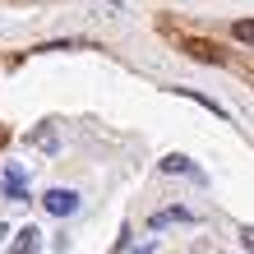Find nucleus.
Instances as JSON below:
<instances>
[{"label": "nucleus", "mask_w": 254, "mask_h": 254, "mask_svg": "<svg viewBox=\"0 0 254 254\" xmlns=\"http://www.w3.org/2000/svg\"><path fill=\"white\" fill-rule=\"evenodd\" d=\"M241 245H245V250L254 254V227H241Z\"/></svg>", "instance_id": "9"}, {"label": "nucleus", "mask_w": 254, "mask_h": 254, "mask_svg": "<svg viewBox=\"0 0 254 254\" xmlns=\"http://www.w3.org/2000/svg\"><path fill=\"white\" fill-rule=\"evenodd\" d=\"M231 37L241 42V47H254V19H236L231 23Z\"/></svg>", "instance_id": "7"}, {"label": "nucleus", "mask_w": 254, "mask_h": 254, "mask_svg": "<svg viewBox=\"0 0 254 254\" xmlns=\"http://www.w3.org/2000/svg\"><path fill=\"white\" fill-rule=\"evenodd\" d=\"M33 143H37V148H56V134H51V125L33 129Z\"/></svg>", "instance_id": "8"}, {"label": "nucleus", "mask_w": 254, "mask_h": 254, "mask_svg": "<svg viewBox=\"0 0 254 254\" xmlns=\"http://www.w3.org/2000/svg\"><path fill=\"white\" fill-rule=\"evenodd\" d=\"M157 167L167 171V176H194V162H190V157H181V153H171V157H162Z\"/></svg>", "instance_id": "6"}, {"label": "nucleus", "mask_w": 254, "mask_h": 254, "mask_svg": "<svg viewBox=\"0 0 254 254\" xmlns=\"http://www.w3.org/2000/svg\"><path fill=\"white\" fill-rule=\"evenodd\" d=\"M176 47H181L185 56H194V61H208V65H227V51H217L208 37H181Z\"/></svg>", "instance_id": "2"}, {"label": "nucleus", "mask_w": 254, "mask_h": 254, "mask_svg": "<svg viewBox=\"0 0 254 254\" xmlns=\"http://www.w3.org/2000/svg\"><path fill=\"white\" fill-rule=\"evenodd\" d=\"M0 190H5V199L23 203V199H28V176H23V167H5V176H0Z\"/></svg>", "instance_id": "3"}, {"label": "nucleus", "mask_w": 254, "mask_h": 254, "mask_svg": "<svg viewBox=\"0 0 254 254\" xmlns=\"http://www.w3.org/2000/svg\"><path fill=\"white\" fill-rule=\"evenodd\" d=\"M37 245H42V231H37V227H19V236H14L9 254H37Z\"/></svg>", "instance_id": "5"}, {"label": "nucleus", "mask_w": 254, "mask_h": 254, "mask_svg": "<svg viewBox=\"0 0 254 254\" xmlns=\"http://www.w3.org/2000/svg\"><path fill=\"white\" fill-rule=\"evenodd\" d=\"M79 190H65V185H56V190H47L42 194V208H47V217H74L79 213Z\"/></svg>", "instance_id": "1"}, {"label": "nucleus", "mask_w": 254, "mask_h": 254, "mask_svg": "<svg viewBox=\"0 0 254 254\" xmlns=\"http://www.w3.org/2000/svg\"><path fill=\"white\" fill-rule=\"evenodd\" d=\"M5 231H9V227H5V222H0V241H5Z\"/></svg>", "instance_id": "10"}, {"label": "nucleus", "mask_w": 254, "mask_h": 254, "mask_svg": "<svg viewBox=\"0 0 254 254\" xmlns=\"http://www.w3.org/2000/svg\"><path fill=\"white\" fill-rule=\"evenodd\" d=\"M171 222H185V227H190V222H199V217H194L190 208H181V203H171V208H157V213L148 217V227H153V231H162V227H171Z\"/></svg>", "instance_id": "4"}]
</instances>
